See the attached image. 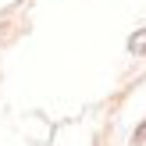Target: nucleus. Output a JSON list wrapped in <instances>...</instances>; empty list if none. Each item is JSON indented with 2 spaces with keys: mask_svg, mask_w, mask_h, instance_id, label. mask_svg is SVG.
<instances>
[{
  "mask_svg": "<svg viewBox=\"0 0 146 146\" xmlns=\"http://www.w3.org/2000/svg\"><path fill=\"white\" fill-rule=\"evenodd\" d=\"M128 54H132V57H143L146 54V29H135V32L128 36Z\"/></svg>",
  "mask_w": 146,
  "mask_h": 146,
  "instance_id": "nucleus-1",
  "label": "nucleus"
}]
</instances>
